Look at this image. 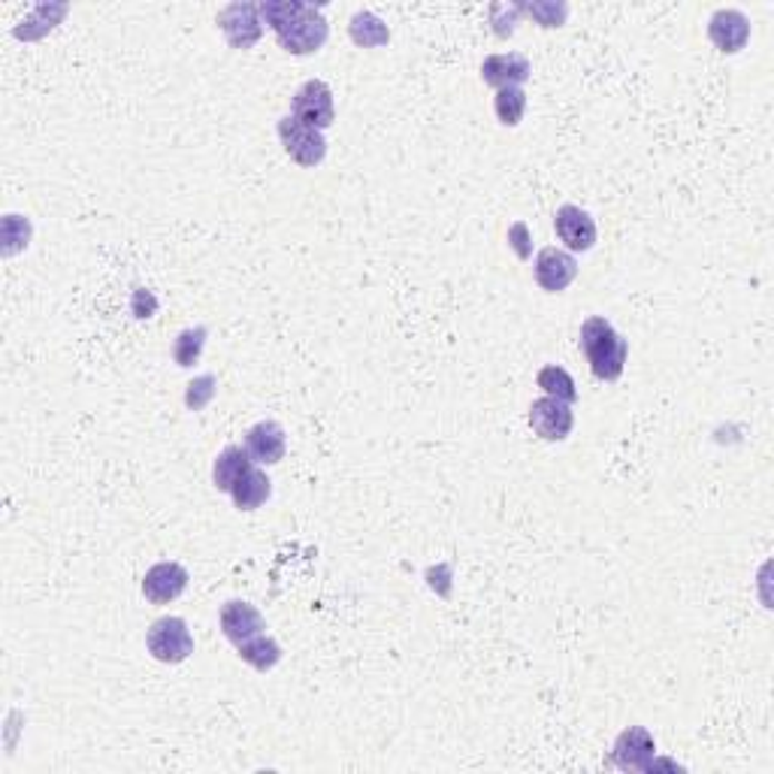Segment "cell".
<instances>
[{"instance_id":"6da1fadb","label":"cell","mask_w":774,"mask_h":774,"mask_svg":"<svg viewBox=\"0 0 774 774\" xmlns=\"http://www.w3.org/2000/svg\"><path fill=\"white\" fill-rule=\"evenodd\" d=\"M260 19L269 24L281 49L290 54L318 52L330 37V24L324 19L321 7L302 0H264Z\"/></svg>"},{"instance_id":"7a4b0ae2","label":"cell","mask_w":774,"mask_h":774,"mask_svg":"<svg viewBox=\"0 0 774 774\" xmlns=\"http://www.w3.org/2000/svg\"><path fill=\"white\" fill-rule=\"evenodd\" d=\"M580 351L591 364V373L599 381H617L624 376L626 360H629V343L617 334L608 318L591 315L580 324Z\"/></svg>"},{"instance_id":"3957f363","label":"cell","mask_w":774,"mask_h":774,"mask_svg":"<svg viewBox=\"0 0 774 774\" xmlns=\"http://www.w3.org/2000/svg\"><path fill=\"white\" fill-rule=\"evenodd\" d=\"M149 654L163 666H179L194 654V635L182 617H158L146 633Z\"/></svg>"},{"instance_id":"277c9868","label":"cell","mask_w":774,"mask_h":774,"mask_svg":"<svg viewBox=\"0 0 774 774\" xmlns=\"http://www.w3.org/2000/svg\"><path fill=\"white\" fill-rule=\"evenodd\" d=\"M290 116L312 130H327L336 121V103L334 88L327 86L324 79H309L297 88V95L290 100Z\"/></svg>"},{"instance_id":"5b68a950","label":"cell","mask_w":774,"mask_h":774,"mask_svg":"<svg viewBox=\"0 0 774 774\" xmlns=\"http://www.w3.org/2000/svg\"><path fill=\"white\" fill-rule=\"evenodd\" d=\"M218 28L227 37L230 49L246 52L251 46L260 43L264 37V19H260V3H227L225 10L218 12Z\"/></svg>"},{"instance_id":"8992f818","label":"cell","mask_w":774,"mask_h":774,"mask_svg":"<svg viewBox=\"0 0 774 774\" xmlns=\"http://www.w3.org/2000/svg\"><path fill=\"white\" fill-rule=\"evenodd\" d=\"M276 130H279V140L281 146H285V151H288L290 161L300 163L306 170H312V167L324 163V158H327V140H324L321 130L306 128V125H300L294 116L279 119V128Z\"/></svg>"},{"instance_id":"52a82bcc","label":"cell","mask_w":774,"mask_h":774,"mask_svg":"<svg viewBox=\"0 0 774 774\" xmlns=\"http://www.w3.org/2000/svg\"><path fill=\"white\" fill-rule=\"evenodd\" d=\"M533 272H536L538 288L548 290V294H563L572 281L578 279V260L566 248L548 246L536 255Z\"/></svg>"},{"instance_id":"ba28073f","label":"cell","mask_w":774,"mask_h":774,"mask_svg":"<svg viewBox=\"0 0 774 774\" xmlns=\"http://www.w3.org/2000/svg\"><path fill=\"white\" fill-rule=\"evenodd\" d=\"M529 427L538 439L545 441H563L569 439L572 427H575V415H572L569 403H559L554 397H538L529 406Z\"/></svg>"},{"instance_id":"9c48e42d","label":"cell","mask_w":774,"mask_h":774,"mask_svg":"<svg viewBox=\"0 0 774 774\" xmlns=\"http://www.w3.org/2000/svg\"><path fill=\"white\" fill-rule=\"evenodd\" d=\"M188 569L182 563H172V559H163V563H155L146 578H142V596L149 599L151 605H170L176 603L185 591H188Z\"/></svg>"},{"instance_id":"30bf717a","label":"cell","mask_w":774,"mask_h":774,"mask_svg":"<svg viewBox=\"0 0 774 774\" xmlns=\"http://www.w3.org/2000/svg\"><path fill=\"white\" fill-rule=\"evenodd\" d=\"M554 230H557V239L572 255L591 251L596 246V221H593L587 209H580L575 204L559 206L554 212Z\"/></svg>"},{"instance_id":"8fae6325","label":"cell","mask_w":774,"mask_h":774,"mask_svg":"<svg viewBox=\"0 0 774 774\" xmlns=\"http://www.w3.org/2000/svg\"><path fill=\"white\" fill-rule=\"evenodd\" d=\"M656 742L645 726H629L614 742V763L626 772H651L654 768Z\"/></svg>"},{"instance_id":"7c38bea8","label":"cell","mask_w":774,"mask_h":774,"mask_svg":"<svg viewBox=\"0 0 774 774\" xmlns=\"http://www.w3.org/2000/svg\"><path fill=\"white\" fill-rule=\"evenodd\" d=\"M218 621H221V633H225L227 642L237 647L242 645V642H248V638H255V635L267 633L264 614L251 603H246V599H230V603L221 605Z\"/></svg>"},{"instance_id":"4fadbf2b","label":"cell","mask_w":774,"mask_h":774,"mask_svg":"<svg viewBox=\"0 0 774 774\" xmlns=\"http://www.w3.org/2000/svg\"><path fill=\"white\" fill-rule=\"evenodd\" d=\"M708 40L723 54L742 52L747 40H751V19L742 10H732V7L717 10L708 22Z\"/></svg>"},{"instance_id":"5bb4252c","label":"cell","mask_w":774,"mask_h":774,"mask_svg":"<svg viewBox=\"0 0 774 774\" xmlns=\"http://www.w3.org/2000/svg\"><path fill=\"white\" fill-rule=\"evenodd\" d=\"M533 76V64L527 61V54L520 52H499L487 54L482 61V79L484 86L490 88H520Z\"/></svg>"},{"instance_id":"9a60e30c","label":"cell","mask_w":774,"mask_h":774,"mask_svg":"<svg viewBox=\"0 0 774 774\" xmlns=\"http://www.w3.org/2000/svg\"><path fill=\"white\" fill-rule=\"evenodd\" d=\"M246 448L251 454V460L260 466H276L285 460L288 452V436L279 420H260L251 430L246 433Z\"/></svg>"},{"instance_id":"2e32d148","label":"cell","mask_w":774,"mask_h":774,"mask_svg":"<svg viewBox=\"0 0 774 774\" xmlns=\"http://www.w3.org/2000/svg\"><path fill=\"white\" fill-rule=\"evenodd\" d=\"M248 469H255V460H251L246 445H227L225 452L216 457V463H212V484H216L218 490L230 494L234 484H237Z\"/></svg>"},{"instance_id":"e0dca14e","label":"cell","mask_w":774,"mask_h":774,"mask_svg":"<svg viewBox=\"0 0 774 774\" xmlns=\"http://www.w3.org/2000/svg\"><path fill=\"white\" fill-rule=\"evenodd\" d=\"M269 496H272V482H269V475L260 473V469H248V473L234 484V490H230V499H234V506H237L239 512H258Z\"/></svg>"},{"instance_id":"ac0fdd59","label":"cell","mask_w":774,"mask_h":774,"mask_svg":"<svg viewBox=\"0 0 774 774\" xmlns=\"http://www.w3.org/2000/svg\"><path fill=\"white\" fill-rule=\"evenodd\" d=\"M237 651H239V659L248 663L251 668H258V672H269V668H276L281 663V645L267 633L248 638V642H242Z\"/></svg>"},{"instance_id":"d6986e66","label":"cell","mask_w":774,"mask_h":774,"mask_svg":"<svg viewBox=\"0 0 774 774\" xmlns=\"http://www.w3.org/2000/svg\"><path fill=\"white\" fill-rule=\"evenodd\" d=\"M348 33H351V40H355L357 46H364V49H381V46L390 43V31H387V24L378 19L376 12H369V10H360L351 16Z\"/></svg>"},{"instance_id":"ffe728a7","label":"cell","mask_w":774,"mask_h":774,"mask_svg":"<svg viewBox=\"0 0 774 774\" xmlns=\"http://www.w3.org/2000/svg\"><path fill=\"white\" fill-rule=\"evenodd\" d=\"M538 387L545 390V397H554L559 399V403H575L578 399V385H575V378L569 376V369H563V366L550 364V366H542L538 369Z\"/></svg>"},{"instance_id":"44dd1931","label":"cell","mask_w":774,"mask_h":774,"mask_svg":"<svg viewBox=\"0 0 774 774\" xmlns=\"http://www.w3.org/2000/svg\"><path fill=\"white\" fill-rule=\"evenodd\" d=\"M494 112L499 125L517 128L524 121V112H527V91L524 88H499L494 97Z\"/></svg>"},{"instance_id":"7402d4cb","label":"cell","mask_w":774,"mask_h":774,"mask_svg":"<svg viewBox=\"0 0 774 774\" xmlns=\"http://www.w3.org/2000/svg\"><path fill=\"white\" fill-rule=\"evenodd\" d=\"M206 336H209L206 327H188V330H182V334L176 336V343H172V360H176V366H185V369H188V366L197 364L200 355H204Z\"/></svg>"},{"instance_id":"603a6c76","label":"cell","mask_w":774,"mask_h":774,"mask_svg":"<svg viewBox=\"0 0 774 774\" xmlns=\"http://www.w3.org/2000/svg\"><path fill=\"white\" fill-rule=\"evenodd\" d=\"M3 255L12 258L16 251H22L31 242V221L22 216H7L3 218Z\"/></svg>"},{"instance_id":"cb8c5ba5","label":"cell","mask_w":774,"mask_h":774,"mask_svg":"<svg viewBox=\"0 0 774 774\" xmlns=\"http://www.w3.org/2000/svg\"><path fill=\"white\" fill-rule=\"evenodd\" d=\"M216 387H218V381H216V376H200V378H194L191 385L185 387V406L191 411H200V409H206L209 403H212V397H216Z\"/></svg>"},{"instance_id":"d4e9b609","label":"cell","mask_w":774,"mask_h":774,"mask_svg":"<svg viewBox=\"0 0 774 774\" xmlns=\"http://www.w3.org/2000/svg\"><path fill=\"white\" fill-rule=\"evenodd\" d=\"M524 7V12H529L533 19H536L542 28H559V24L566 22V16H569V7L566 3H520Z\"/></svg>"},{"instance_id":"484cf974","label":"cell","mask_w":774,"mask_h":774,"mask_svg":"<svg viewBox=\"0 0 774 774\" xmlns=\"http://www.w3.org/2000/svg\"><path fill=\"white\" fill-rule=\"evenodd\" d=\"M524 12V7L520 3H494L490 7V22H494V31H496V37H512L515 33V24H517V16Z\"/></svg>"},{"instance_id":"4316f807","label":"cell","mask_w":774,"mask_h":774,"mask_svg":"<svg viewBox=\"0 0 774 774\" xmlns=\"http://www.w3.org/2000/svg\"><path fill=\"white\" fill-rule=\"evenodd\" d=\"M508 246L515 248V255L520 260L529 258V227L524 225V221H517V225L508 227Z\"/></svg>"},{"instance_id":"83f0119b","label":"cell","mask_w":774,"mask_h":774,"mask_svg":"<svg viewBox=\"0 0 774 774\" xmlns=\"http://www.w3.org/2000/svg\"><path fill=\"white\" fill-rule=\"evenodd\" d=\"M130 309H133V315H137V318H151V315H155V309H158V300H155V294H151V290L140 288L137 294H133Z\"/></svg>"}]
</instances>
